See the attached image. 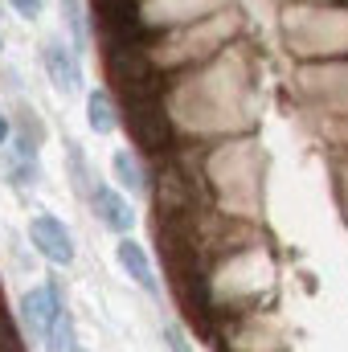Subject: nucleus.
<instances>
[{"instance_id":"nucleus-12","label":"nucleus","mask_w":348,"mask_h":352,"mask_svg":"<svg viewBox=\"0 0 348 352\" xmlns=\"http://www.w3.org/2000/svg\"><path fill=\"white\" fill-rule=\"evenodd\" d=\"M164 344H168V352H193V344H188V336L176 328V324H168L164 328Z\"/></svg>"},{"instance_id":"nucleus-7","label":"nucleus","mask_w":348,"mask_h":352,"mask_svg":"<svg viewBox=\"0 0 348 352\" xmlns=\"http://www.w3.org/2000/svg\"><path fill=\"white\" fill-rule=\"evenodd\" d=\"M62 25L70 29V50L83 58L90 50V37H87V16H83V0H62Z\"/></svg>"},{"instance_id":"nucleus-13","label":"nucleus","mask_w":348,"mask_h":352,"mask_svg":"<svg viewBox=\"0 0 348 352\" xmlns=\"http://www.w3.org/2000/svg\"><path fill=\"white\" fill-rule=\"evenodd\" d=\"M41 4H45V0H12V8H17L25 21H33V16L41 12Z\"/></svg>"},{"instance_id":"nucleus-5","label":"nucleus","mask_w":348,"mask_h":352,"mask_svg":"<svg viewBox=\"0 0 348 352\" xmlns=\"http://www.w3.org/2000/svg\"><path fill=\"white\" fill-rule=\"evenodd\" d=\"M115 258H119V266L127 270V278H131L140 291H148V295H160V278H156L152 258H148V250H144L140 242H131V238L123 234V242H115Z\"/></svg>"},{"instance_id":"nucleus-6","label":"nucleus","mask_w":348,"mask_h":352,"mask_svg":"<svg viewBox=\"0 0 348 352\" xmlns=\"http://www.w3.org/2000/svg\"><path fill=\"white\" fill-rule=\"evenodd\" d=\"M87 123L94 135H111L115 131V102H111V94L107 90H90L87 94Z\"/></svg>"},{"instance_id":"nucleus-8","label":"nucleus","mask_w":348,"mask_h":352,"mask_svg":"<svg viewBox=\"0 0 348 352\" xmlns=\"http://www.w3.org/2000/svg\"><path fill=\"white\" fill-rule=\"evenodd\" d=\"M111 173H115V180H119V184H123L127 192H144V188H148V180H144V168H140V160H135L131 152H123V148H119V152L111 156Z\"/></svg>"},{"instance_id":"nucleus-9","label":"nucleus","mask_w":348,"mask_h":352,"mask_svg":"<svg viewBox=\"0 0 348 352\" xmlns=\"http://www.w3.org/2000/svg\"><path fill=\"white\" fill-rule=\"evenodd\" d=\"M45 349L50 352H74V320H70V311H62L58 320H54V328L45 332Z\"/></svg>"},{"instance_id":"nucleus-3","label":"nucleus","mask_w":348,"mask_h":352,"mask_svg":"<svg viewBox=\"0 0 348 352\" xmlns=\"http://www.w3.org/2000/svg\"><path fill=\"white\" fill-rule=\"evenodd\" d=\"M41 62H45L50 82L62 90V94H78V90H83V62H78V54H74L62 37H50V41H45Z\"/></svg>"},{"instance_id":"nucleus-10","label":"nucleus","mask_w":348,"mask_h":352,"mask_svg":"<svg viewBox=\"0 0 348 352\" xmlns=\"http://www.w3.org/2000/svg\"><path fill=\"white\" fill-rule=\"evenodd\" d=\"M4 180H8V184H37V180H41L37 156H17V160H8V168H4Z\"/></svg>"},{"instance_id":"nucleus-14","label":"nucleus","mask_w":348,"mask_h":352,"mask_svg":"<svg viewBox=\"0 0 348 352\" xmlns=\"http://www.w3.org/2000/svg\"><path fill=\"white\" fill-rule=\"evenodd\" d=\"M8 135H12V123H8V115H4V111H0V148H4V144H8Z\"/></svg>"},{"instance_id":"nucleus-1","label":"nucleus","mask_w":348,"mask_h":352,"mask_svg":"<svg viewBox=\"0 0 348 352\" xmlns=\"http://www.w3.org/2000/svg\"><path fill=\"white\" fill-rule=\"evenodd\" d=\"M29 242L37 246L41 258H50L54 266L74 263V238H70V230H66L54 213H37V217L29 221Z\"/></svg>"},{"instance_id":"nucleus-11","label":"nucleus","mask_w":348,"mask_h":352,"mask_svg":"<svg viewBox=\"0 0 348 352\" xmlns=\"http://www.w3.org/2000/svg\"><path fill=\"white\" fill-rule=\"evenodd\" d=\"M70 168H74V184H78V188H83V192H90V180H87V160H83V152H78V148H74V144H70Z\"/></svg>"},{"instance_id":"nucleus-2","label":"nucleus","mask_w":348,"mask_h":352,"mask_svg":"<svg viewBox=\"0 0 348 352\" xmlns=\"http://www.w3.org/2000/svg\"><path fill=\"white\" fill-rule=\"evenodd\" d=\"M62 311H66V303L58 299V287H54V283L33 287V291L21 295V320H25V328H29L33 340H45V332L54 328V320H58Z\"/></svg>"},{"instance_id":"nucleus-15","label":"nucleus","mask_w":348,"mask_h":352,"mask_svg":"<svg viewBox=\"0 0 348 352\" xmlns=\"http://www.w3.org/2000/svg\"><path fill=\"white\" fill-rule=\"evenodd\" d=\"M74 352H83V349H74Z\"/></svg>"},{"instance_id":"nucleus-4","label":"nucleus","mask_w":348,"mask_h":352,"mask_svg":"<svg viewBox=\"0 0 348 352\" xmlns=\"http://www.w3.org/2000/svg\"><path fill=\"white\" fill-rule=\"evenodd\" d=\"M90 197V209H94V217L111 230V234H127L131 226H135V213H131V205H127V197L123 192H115L111 184H94L87 192Z\"/></svg>"}]
</instances>
